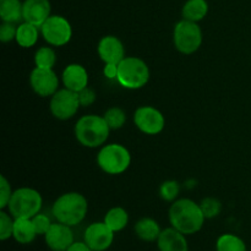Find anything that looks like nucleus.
<instances>
[{"instance_id":"1","label":"nucleus","mask_w":251,"mask_h":251,"mask_svg":"<svg viewBox=\"0 0 251 251\" xmlns=\"http://www.w3.org/2000/svg\"><path fill=\"white\" fill-rule=\"evenodd\" d=\"M169 222L172 227L185 235H191L201 230L205 223V215L200 203L190 199H179L169 208Z\"/></svg>"},{"instance_id":"2","label":"nucleus","mask_w":251,"mask_h":251,"mask_svg":"<svg viewBox=\"0 0 251 251\" xmlns=\"http://www.w3.org/2000/svg\"><path fill=\"white\" fill-rule=\"evenodd\" d=\"M88 211V202L85 196L80 193L63 194L54 201L51 213L56 222L74 227L85 220Z\"/></svg>"},{"instance_id":"3","label":"nucleus","mask_w":251,"mask_h":251,"mask_svg":"<svg viewBox=\"0 0 251 251\" xmlns=\"http://www.w3.org/2000/svg\"><path fill=\"white\" fill-rule=\"evenodd\" d=\"M110 127L103 117L96 114L83 115L75 125V137L78 144L87 149H97L107 142Z\"/></svg>"},{"instance_id":"4","label":"nucleus","mask_w":251,"mask_h":251,"mask_svg":"<svg viewBox=\"0 0 251 251\" xmlns=\"http://www.w3.org/2000/svg\"><path fill=\"white\" fill-rule=\"evenodd\" d=\"M117 81L127 90H140L150 81V68L137 56H125L118 64Z\"/></svg>"},{"instance_id":"5","label":"nucleus","mask_w":251,"mask_h":251,"mask_svg":"<svg viewBox=\"0 0 251 251\" xmlns=\"http://www.w3.org/2000/svg\"><path fill=\"white\" fill-rule=\"evenodd\" d=\"M97 164L109 176L123 174L131 164L129 150L120 144H108L102 146L97 154Z\"/></svg>"},{"instance_id":"6","label":"nucleus","mask_w":251,"mask_h":251,"mask_svg":"<svg viewBox=\"0 0 251 251\" xmlns=\"http://www.w3.org/2000/svg\"><path fill=\"white\" fill-rule=\"evenodd\" d=\"M43 205L39 191L32 188H20L12 193L7 205L9 213L14 218H33Z\"/></svg>"},{"instance_id":"7","label":"nucleus","mask_w":251,"mask_h":251,"mask_svg":"<svg viewBox=\"0 0 251 251\" xmlns=\"http://www.w3.org/2000/svg\"><path fill=\"white\" fill-rule=\"evenodd\" d=\"M173 42L176 50L186 55L198 51L202 44V31L198 22L184 19L179 21L174 26Z\"/></svg>"},{"instance_id":"8","label":"nucleus","mask_w":251,"mask_h":251,"mask_svg":"<svg viewBox=\"0 0 251 251\" xmlns=\"http://www.w3.org/2000/svg\"><path fill=\"white\" fill-rule=\"evenodd\" d=\"M41 34L49 46L63 47L70 42L73 27L64 16L50 15L41 26Z\"/></svg>"},{"instance_id":"9","label":"nucleus","mask_w":251,"mask_h":251,"mask_svg":"<svg viewBox=\"0 0 251 251\" xmlns=\"http://www.w3.org/2000/svg\"><path fill=\"white\" fill-rule=\"evenodd\" d=\"M80 107L78 93L65 87L56 91L51 96L50 103H49L50 113L54 118L59 120H69L74 118Z\"/></svg>"},{"instance_id":"10","label":"nucleus","mask_w":251,"mask_h":251,"mask_svg":"<svg viewBox=\"0 0 251 251\" xmlns=\"http://www.w3.org/2000/svg\"><path fill=\"white\" fill-rule=\"evenodd\" d=\"M135 126L146 135H158L166 126V119L161 110L151 105L139 107L134 113Z\"/></svg>"},{"instance_id":"11","label":"nucleus","mask_w":251,"mask_h":251,"mask_svg":"<svg viewBox=\"0 0 251 251\" xmlns=\"http://www.w3.org/2000/svg\"><path fill=\"white\" fill-rule=\"evenodd\" d=\"M29 85L39 97H51L59 90V77L53 69L34 68L29 75Z\"/></svg>"},{"instance_id":"12","label":"nucleus","mask_w":251,"mask_h":251,"mask_svg":"<svg viewBox=\"0 0 251 251\" xmlns=\"http://www.w3.org/2000/svg\"><path fill=\"white\" fill-rule=\"evenodd\" d=\"M114 240V232L104 222H95L88 226L83 234V242L93 251L109 249Z\"/></svg>"},{"instance_id":"13","label":"nucleus","mask_w":251,"mask_h":251,"mask_svg":"<svg viewBox=\"0 0 251 251\" xmlns=\"http://www.w3.org/2000/svg\"><path fill=\"white\" fill-rule=\"evenodd\" d=\"M44 239L47 247L51 251H66L74 243V233L69 226L60 222L51 223Z\"/></svg>"},{"instance_id":"14","label":"nucleus","mask_w":251,"mask_h":251,"mask_svg":"<svg viewBox=\"0 0 251 251\" xmlns=\"http://www.w3.org/2000/svg\"><path fill=\"white\" fill-rule=\"evenodd\" d=\"M98 55L104 64H119L125 58V48L118 37L104 36L98 42Z\"/></svg>"},{"instance_id":"15","label":"nucleus","mask_w":251,"mask_h":251,"mask_svg":"<svg viewBox=\"0 0 251 251\" xmlns=\"http://www.w3.org/2000/svg\"><path fill=\"white\" fill-rule=\"evenodd\" d=\"M51 5L49 0H25L22 7V21L41 28L50 16Z\"/></svg>"},{"instance_id":"16","label":"nucleus","mask_w":251,"mask_h":251,"mask_svg":"<svg viewBox=\"0 0 251 251\" xmlns=\"http://www.w3.org/2000/svg\"><path fill=\"white\" fill-rule=\"evenodd\" d=\"M64 87L80 92L88 86V73L81 64H69L61 74Z\"/></svg>"},{"instance_id":"17","label":"nucleus","mask_w":251,"mask_h":251,"mask_svg":"<svg viewBox=\"0 0 251 251\" xmlns=\"http://www.w3.org/2000/svg\"><path fill=\"white\" fill-rule=\"evenodd\" d=\"M159 251H189V244L185 234L176 228H166L157 239Z\"/></svg>"},{"instance_id":"18","label":"nucleus","mask_w":251,"mask_h":251,"mask_svg":"<svg viewBox=\"0 0 251 251\" xmlns=\"http://www.w3.org/2000/svg\"><path fill=\"white\" fill-rule=\"evenodd\" d=\"M33 222L31 218H15L12 237L20 244H29L37 237Z\"/></svg>"},{"instance_id":"19","label":"nucleus","mask_w":251,"mask_h":251,"mask_svg":"<svg viewBox=\"0 0 251 251\" xmlns=\"http://www.w3.org/2000/svg\"><path fill=\"white\" fill-rule=\"evenodd\" d=\"M162 229L159 227L158 222L154 221L153 218L145 217L141 218L135 225V233L137 237L144 242H156L161 234Z\"/></svg>"},{"instance_id":"20","label":"nucleus","mask_w":251,"mask_h":251,"mask_svg":"<svg viewBox=\"0 0 251 251\" xmlns=\"http://www.w3.org/2000/svg\"><path fill=\"white\" fill-rule=\"evenodd\" d=\"M39 31H41L39 27L24 21L17 26L16 39L15 41L21 48H31L38 41Z\"/></svg>"},{"instance_id":"21","label":"nucleus","mask_w":251,"mask_h":251,"mask_svg":"<svg viewBox=\"0 0 251 251\" xmlns=\"http://www.w3.org/2000/svg\"><path fill=\"white\" fill-rule=\"evenodd\" d=\"M208 12V4L206 0H188L181 9L184 20L199 22L206 17Z\"/></svg>"},{"instance_id":"22","label":"nucleus","mask_w":251,"mask_h":251,"mask_svg":"<svg viewBox=\"0 0 251 251\" xmlns=\"http://www.w3.org/2000/svg\"><path fill=\"white\" fill-rule=\"evenodd\" d=\"M22 7L21 0H0V19L2 22L17 24L22 20Z\"/></svg>"},{"instance_id":"23","label":"nucleus","mask_w":251,"mask_h":251,"mask_svg":"<svg viewBox=\"0 0 251 251\" xmlns=\"http://www.w3.org/2000/svg\"><path fill=\"white\" fill-rule=\"evenodd\" d=\"M103 222L114 233L124 229L129 222V213L123 207H113L105 213Z\"/></svg>"},{"instance_id":"24","label":"nucleus","mask_w":251,"mask_h":251,"mask_svg":"<svg viewBox=\"0 0 251 251\" xmlns=\"http://www.w3.org/2000/svg\"><path fill=\"white\" fill-rule=\"evenodd\" d=\"M217 251H247L244 240L234 234L221 235L216 243Z\"/></svg>"},{"instance_id":"25","label":"nucleus","mask_w":251,"mask_h":251,"mask_svg":"<svg viewBox=\"0 0 251 251\" xmlns=\"http://www.w3.org/2000/svg\"><path fill=\"white\" fill-rule=\"evenodd\" d=\"M56 63V54L50 47H42L37 49L34 54V64L36 68L53 69Z\"/></svg>"},{"instance_id":"26","label":"nucleus","mask_w":251,"mask_h":251,"mask_svg":"<svg viewBox=\"0 0 251 251\" xmlns=\"http://www.w3.org/2000/svg\"><path fill=\"white\" fill-rule=\"evenodd\" d=\"M103 118L105 119L107 124L112 130L122 129L126 123V114L124 110L119 107H112L108 110H105Z\"/></svg>"},{"instance_id":"27","label":"nucleus","mask_w":251,"mask_h":251,"mask_svg":"<svg viewBox=\"0 0 251 251\" xmlns=\"http://www.w3.org/2000/svg\"><path fill=\"white\" fill-rule=\"evenodd\" d=\"M180 193V185L176 180H166L159 186V195L167 202H174Z\"/></svg>"},{"instance_id":"28","label":"nucleus","mask_w":251,"mask_h":251,"mask_svg":"<svg viewBox=\"0 0 251 251\" xmlns=\"http://www.w3.org/2000/svg\"><path fill=\"white\" fill-rule=\"evenodd\" d=\"M200 207L205 215L206 220L217 217L222 211V203L218 199L215 198H206L200 202Z\"/></svg>"},{"instance_id":"29","label":"nucleus","mask_w":251,"mask_h":251,"mask_svg":"<svg viewBox=\"0 0 251 251\" xmlns=\"http://www.w3.org/2000/svg\"><path fill=\"white\" fill-rule=\"evenodd\" d=\"M15 218L5 211L0 212V239L7 240L14 233Z\"/></svg>"},{"instance_id":"30","label":"nucleus","mask_w":251,"mask_h":251,"mask_svg":"<svg viewBox=\"0 0 251 251\" xmlns=\"http://www.w3.org/2000/svg\"><path fill=\"white\" fill-rule=\"evenodd\" d=\"M12 193L14 191L11 190V185H10L9 180L4 176H0V208L1 210L7 207Z\"/></svg>"},{"instance_id":"31","label":"nucleus","mask_w":251,"mask_h":251,"mask_svg":"<svg viewBox=\"0 0 251 251\" xmlns=\"http://www.w3.org/2000/svg\"><path fill=\"white\" fill-rule=\"evenodd\" d=\"M16 24L2 22V25L0 26V41H1L2 43H10V42L15 41V39H16Z\"/></svg>"},{"instance_id":"32","label":"nucleus","mask_w":251,"mask_h":251,"mask_svg":"<svg viewBox=\"0 0 251 251\" xmlns=\"http://www.w3.org/2000/svg\"><path fill=\"white\" fill-rule=\"evenodd\" d=\"M31 220L32 222H33L34 229H36L37 234L46 235V233L48 232V229L51 226V222L50 220H49L48 216L43 215V213H38V215H36L33 218H31Z\"/></svg>"},{"instance_id":"33","label":"nucleus","mask_w":251,"mask_h":251,"mask_svg":"<svg viewBox=\"0 0 251 251\" xmlns=\"http://www.w3.org/2000/svg\"><path fill=\"white\" fill-rule=\"evenodd\" d=\"M96 98H97V95H96L95 90H92L88 86L78 92V100H80L81 107H90L96 102Z\"/></svg>"},{"instance_id":"34","label":"nucleus","mask_w":251,"mask_h":251,"mask_svg":"<svg viewBox=\"0 0 251 251\" xmlns=\"http://www.w3.org/2000/svg\"><path fill=\"white\" fill-rule=\"evenodd\" d=\"M103 74L108 80H117L118 76V64H105L103 69Z\"/></svg>"},{"instance_id":"35","label":"nucleus","mask_w":251,"mask_h":251,"mask_svg":"<svg viewBox=\"0 0 251 251\" xmlns=\"http://www.w3.org/2000/svg\"><path fill=\"white\" fill-rule=\"evenodd\" d=\"M66 251H93L85 242H74Z\"/></svg>"}]
</instances>
